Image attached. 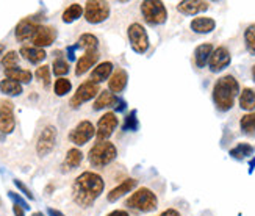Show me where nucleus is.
<instances>
[{"instance_id": "obj_30", "label": "nucleus", "mask_w": 255, "mask_h": 216, "mask_svg": "<svg viewBox=\"0 0 255 216\" xmlns=\"http://www.w3.org/2000/svg\"><path fill=\"white\" fill-rule=\"evenodd\" d=\"M83 13H85V8L80 3H71L63 11L61 19H63L64 24H72V22L79 20L83 16Z\"/></svg>"}, {"instance_id": "obj_12", "label": "nucleus", "mask_w": 255, "mask_h": 216, "mask_svg": "<svg viewBox=\"0 0 255 216\" xmlns=\"http://www.w3.org/2000/svg\"><path fill=\"white\" fill-rule=\"evenodd\" d=\"M16 129V118H14V104L8 99L0 102V133L9 135Z\"/></svg>"}, {"instance_id": "obj_10", "label": "nucleus", "mask_w": 255, "mask_h": 216, "mask_svg": "<svg viewBox=\"0 0 255 216\" xmlns=\"http://www.w3.org/2000/svg\"><path fill=\"white\" fill-rule=\"evenodd\" d=\"M96 136V127L91 121H80L69 132V141L75 146H85Z\"/></svg>"}, {"instance_id": "obj_4", "label": "nucleus", "mask_w": 255, "mask_h": 216, "mask_svg": "<svg viewBox=\"0 0 255 216\" xmlns=\"http://www.w3.org/2000/svg\"><path fill=\"white\" fill-rule=\"evenodd\" d=\"M118 157V149L112 141H97L90 152H88V162L93 168H105L113 163Z\"/></svg>"}, {"instance_id": "obj_34", "label": "nucleus", "mask_w": 255, "mask_h": 216, "mask_svg": "<svg viewBox=\"0 0 255 216\" xmlns=\"http://www.w3.org/2000/svg\"><path fill=\"white\" fill-rule=\"evenodd\" d=\"M71 89H72V83H71L69 78H66V77L57 78L55 83H53V93L57 94L58 97H63L68 93H71Z\"/></svg>"}, {"instance_id": "obj_31", "label": "nucleus", "mask_w": 255, "mask_h": 216, "mask_svg": "<svg viewBox=\"0 0 255 216\" xmlns=\"http://www.w3.org/2000/svg\"><path fill=\"white\" fill-rule=\"evenodd\" d=\"M77 47L85 49V52L97 49L99 47V39H97L96 35H93V33H83V35L79 38V41H77Z\"/></svg>"}, {"instance_id": "obj_2", "label": "nucleus", "mask_w": 255, "mask_h": 216, "mask_svg": "<svg viewBox=\"0 0 255 216\" xmlns=\"http://www.w3.org/2000/svg\"><path fill=\"white\" fill-rule=\"evenodd\" d=\"M240 83L234 75H224L216 80L213 86V104L219 111H230L235 105V100L240 96Z\"/></svg>"}, {"instance_id": "obj_39", "label": "nucleus", "mask_w": 255, "mask_h": 216, "mask_svg": "<svg viewBox=\"0 0 255 216\" xmlns=\"http://www.w3.org/2000/svg\"><path fill=\"white\" fill-rule=\"evenodd\" d=\"M13 184H14V187L22 193V195H24L27 199H30V201H35V195H33V193H31V190L24 184V182H22V180H19V179H14L13 180Z\"/></svg>"}, {"instance_id": "obj_13", "label": "nucleus", "mask_w": 255, "mask_h": 216, "mask_svg": "<svg viewBox=\"0 0 255 216\" xmlns=\"http://www.w3.org/2000/svg\"><path fill=\"white\" fill-rule=\"evenodd\" d=\"M58 36V31L55 27H50V25H42L39 24L35 35L31 38V42H33V47H38V49H46L49 45H52L55 42Z\"/></svg>"}, {"instance_id": "obj_36", "label": "nucleus", "mask_w": 255, "mask_h": 216, "mask_svg": "<svg viewBox=\"0 0 255 216\" xmlns=\"http://www.w3.org/2000/svg\"><path fill=\"white\" fill-rule=\"evenodd\" d=\"M139 129V121H138V111L131 110L128 115L124 118V124H123V130L124 132H138Z\"/></svg>"}, {"instance_id": "obj_5", "label": "nucleus", "mask_w": 255, "mask_h": 216, "mask_svg": "<svg viewBox=\"0 0 255 216\" xmlns=\"http://www.w3.org/2000/svg\"><path fill=\"white\" fill-rule=\"evenodd\" d=\"M139 9L149 25H163L168 20V9L160 0H144L141 2Z\"/></svg>"}, {"instance_id": "obj_7", "label": "nucleus", "mask_w": 255, "mask_h": 216, "mask_svg": "<svg viewBox=\"0 0 255 216\" xmlns=\"http://www.w3.org/2000/svg\"><path fill=\"white\" fill-rule=\"evenodd\" d=\"M110 13H112V9H110L108 2H102V0H90V2L85 3L83 16L88 24H93V25L102 24V22H105L110 17Z\"/></svg>"}, {"instance_id": "obj_16", "label": "nucleus", "mask_w": 255, "mask_h": 216, "mask_svg": "<svg viewBox=\"0 0 255 216\" xmlns=\"http://www.w3.org/2000/svg\"><path fill=\"white\" fill-rule=\"evenodd\" d=\"M101 58V53H99L97 49L93 50H86L79 60H77V66H75V75L82 77L83 74H86L91 67L96 66V63Z\"/></svg>"}, {"instance_id": "obj_9", "label": "nucleus", "mask_w": 255, "mask_h": 216, "mask_svg": "<svg viewBox=\"0 0 255 216\" xmlns=\"http://www.w3.org/2000/svg\"><path fill=\"white\" fill-rule=\"evenodd\" d=\"M57 136H58V130L55 126L49 124L42 129V132L38 136V141H36V154L38 157H46L49 155L53 149H55V144H57Z\"/></svg>"}, {"instance_id": "obj_25", "label": "nucleus", "mask_w": 255, "mask_h": 216, "mask_svg": "<svg viewBox=\"0 0 255 216\" xmlns=\"http://www.w3.org/2000/svg\"><path fill=\"white\" fill-rule=\"evenodd\" d=\"M83 162V152L80 149H77V147H72L68 152H66V157H64V162L61 165L63 168V173L66 171H74L77 169Z\"/></svg>"}, {"instance_id": "obj_21", "label": "nucleus", "mask_w": 255, "mask_h": 216, "mask_svg": "<svg viewBox=\"0 0 255 216\" xmlns=\"http://www.w3.org/2000/svg\"><path fill=\"white\" fill-rule=\"evenodd\" d=\"M118 99H119V96L113 94L112 91H108V89H104L96 97L94 104H93V110L94 111H101V110H105V108H115L116 104H118Z\"/></svg>"}, {"instance_id": "obj_24", "label": "nucleus", "mask_w": 255, "mask_h": 216, "mask_svg": "<svg viewBox=\"0 0 255 216\" xmlns=\"http://www.w3.org/2000/svg\"><path fill=\"white\" fill-rule=\"evenodd\" d=\"M190 28L197 35H208L216 28V20L213 17H194L190 24Z\"/></svg>"}, {"instance_id": "obj_43", "label": "nucleus", "mask_w": 255, "mask_h": 216, "mask_svg": "<svg viewBox=\"0 0 255 216\" xmlns=\"http://www.w3.org/2000/svg\"><path fill=\"white\" fill-rule=\"evenodd\" d=\"M158 216H182L179 210H175V209H168V210H164L161 212Z\"/></svg>"}, {"instance_id": "obj_48", "label": "nucleus", "mask_w": 255, "mask_h": 216, "mask_svg": "<svg viewBox=\"0 0 255 216\" xmlns=\"http://www.w3.org/2000/svg\"><path fill=\"white\" fill-rule=\"evenodd\" d=\"M5 55V44L0 42V56H3Z\"/></svg>"}, {"instance_id": "obj_33", "label": "nucleus", "mask_w": 255, "mask_h": 216, "mask_svg": "<svg viewBox=\"0 0 255 216\" xmlns=\"http://www.w3.org/2000/svg\"><path fill=\"white\" fill-rule=\"evenodd\" d=\"M0 66L3 67V71H8V69H13V67H17L19 66V53L16 50H8L2 56V60H0Z\"/></svg>"}, {"instance_id": "obj_45", "label": "nucleus", "mask_w": 255, "mask_h": 216, "mask_svg": "<svg viewBox=\"0 0 255 216\" xmlns=\"http://www.w3.org/2000/svg\"><path fill=\"white\" fill-rule=\"evenodd\" d=\"M107 216H130V215L126 210H113V212H110Z\"/></svg>"}, {"instance_id": "obj_27", "label": "nucleus", "mask_w": 255, "mask_h": 216, "mask_svg": "<svg viewBox=\"0 0 255 216\" xmlns=\"http://www.w3.org/2000/svg\"><path fill=\"white\" fill-rule=\"evenodd\" d=\"M254 152H255L254 146H251L249 143H238L235 147H232L229 151V155L237 162H243V160H246V158L252 157Z\"/></svg>"}, {"instance_id": "obj_1", "label": "nucleus", "mask_w": 255, "mask_h": 216, "mask_svg": "<svg viewBox=\"0 0 255 216\" xmlns=\"http://www.w3.org/2000/svg\"><path fill=\"white\" fill-rule=\"evenodd\" d=\"M105 182L101 174L94 171H85L74 180L72 199L79 207L90 209L93 204L102 196Z\"/></svg>"}, {"instance_id": "obj_26", "label": "nucleus", "mask_w": 255, "mask_h": 216, "mask_svg": "<svg viewBox=\"0 0 255 216\" xmlns=\"http://www.w3.org/2000/svg\"><path fill=\"white\" fill-rule=\"evenodd\" d=\"M5 72V78H9V80H14L20 85H27L33 80V72L30 69H22V67H13V69L3 71Z\"/></svg>"}, {"instance_id": "obj_37", "label": "nucleus", "mask_w": 255, "mask_h": 216, "mask_svg": "<svg viewBox=\"0 0 255 216\" xmlns=\"http://www.w3.org/2000/svg\"><path fill=\"white\" fill-rule=\"evenodd\" d=\"M50 74H52V69H50V66H47V64L39 66L38 69L35 71V77L38 78V80L42 82L44 88L50 86Z\"/></svg>"}, {"instance_id": "obj_32", "label": "nucleus", "mask_w": 255, "mask_h": 216, "mask_svg": "<svg viewBox=\"0 0 255 216\" xmlns=\"http://www.w3.org/2000/svg\"><path fill=\"white\" fill-rule=\"evenodd\" d=\"M240 129L245 135H255V113H246L240 119Z\"/></svg>"}, {"instance_id": "obj_6", "label": "nucleus", "mask_w": 255, "mask_h": 216, "mask_svg": "<svg viewBox=\"0 0 255 216\" xmlns=\"http://www.w3.org/2000/svg\"><path fill=\"white\" fill-rule=\"evenodd\" d=\"M127 36H128V42L133 52H136L139 55L146 53L150 47L149 42V35L144 25H141L139 22H133V24L128 25L127 28Z\"/></svg>"}, {"instance_id": "obj_46", "label": "nucleus", "mask_w": 255, "mask_h": 216, "mask_svg": "<svg viewBox=\"0 0 255 216\" xmlns=\"http://www.w3.org/2000/svg\"><path fill=\"white\" fill-rule=\"evenodd\" d=\"M47 215H49V216H66L63 212H60V210H57V209H52V207L47 209Z\"/></svg>"}, {"instance_id": "obj_3", "label": "nucleus", "mask_w": 255, "mask_h": 216, "mask_svg": "<svg viewBox=\"0 0 255 216\" xmlns=\"http://www.w3.org/2000/svg\"><path fill=\"white\" fill-rule=\"evenodd\" d=\"M126 206L128 209L138 210L142 213H150L153 210H157L158 207V196L150 188L141 187L138 190H135L131 195L127 198Z\"/></svg>"}, {"instance_id": "obj_23", "label": "nucleus", "mask_w": 255, "mask_h": 216, "mask_svg": "<svg viewBox=\"0 0 255 216\" xmlns=\"http://www.w3.org/2000/svg\"><path fill=\"white\" fill-rule=\"evenodd\" d=\"M215 47L212 42H204V44H199L197 47L194 49V63L199 69H204V67L208 64L210 61V56H212Z\"/></svg>"}, {"instance_id": "obj_40", "label": "nucleus", "mask_w": 255, "mask_h": 216, "mask_svg": "<svg viewBox=\"0 0 255 216\" xmlns=\"http://www.w3.org/2000/svg\"><path fill=\"white\" fill-rule=\"evenodd\" d=\"M8 198L13 201L16 206H20L24 210H30V206H28V202L22 198L19 193H14V191H8Z\"/></svg>"}, {"instance_id": "obj_22", "label": "nucleus", "mask_w": 255, "mask_h": 216, "mask_svg": "<svg viewBox=\"0 0 255 216\" xmlns=\"http://www.w3.org/2000/svg\"><path fill=\"white\" fill-rule=\"evenodd\" d=\"M19 55L22 56L24 60H27L31 64H39L44 60L47 58V53L44 49H38V47H33V45H22Z\"/></svg>"}, {"instance_id": "obj_47", "label": "nucleus", "mask_w": 255, "mask_h": 216, "mask_svg": "<svg viewBox=\"0 0 255 216\" xmlns=\"http://www.w3.org/2000/svg\"><path fill=\"white\" fill-rule=\"evenodd\" d=\"M254 169H255V157H252V160H251V163H249V174L254 173Z\"/></svg>"}, {"instance_id": "obj_18", "label": "nucleus", "mask_w": 255, "mask_h": 216, "mask_svg": "<svg viewBox=\"0 0 255 216\" xmlns=\"http://www.w3.org/2000/svg\"><path fill=\"white\" fill-rule=\"evenodd\" d=\"M127 83H128V74L124 67H118L115 69L113 75L110 77L108 80V91H112L113 94H119L123 93V91L127 88Z\"/></svg>"}, {"instance_id": "obj_38", "label": "nucleus", "mask_w": 255, "mask_h": 216, "mask_svg": "<svg viewBox=\"0 0 255 216\" xmlns=\"http://www.w3.org/2000/svg\"><path fill=\"white\" fill-rule=\"evenodd\" d=\"M245 44L251 55H255V24L249 25L245 30Z\"/></svg>"}, {"instance_id": "obj_41", "label": "nucleus", "mask_w": 255, "mask_h": 216, "mask_svg": "<svg viewBox=\"0 0 255 216\" xmlns=\"http://www.w3.org/2000/svg\"><path fill=\"white\" fill-rule=\"evenodd\" d=\"M127 110V102L123 99V97H119L118 99V104H116V107H115V111L116 113H124Z\"/></svg>"}, {"instance_id": "obj_15", "label": "nucleus", "mask_w": 255, "mask_h": 216, "mask_svg": "<svg viewBox=\"0 0 255 216\" xmlns=\"http://www.w3.org/2000/svg\"><path fill=\"white\" fill-rule=\"evenodd\" d=\"M38 17H25L22 19L19 24L16 25V30H14V36L19 42H27V41H31L33 35H35V31L38 28Z\"/></svg>"}, {"instance_id": "obj_28", "label": "nucleus", "mask_w": 255, "mask_h": 216, "mask_svg": "<svg viewBox=\"0 0 255 216\" xmlns=\"http://www.w3.org/2000/svg\"><path fill=\"white\" fill-rule=\"evenodd\" d=\"M238 102H240L241 110H245L248 113H254V110H255V91L252 88H245L240 93Z\"/></svg>"}, {"instance_id": "obj_11", "label": "nucleus", "mask_w": 255, "mask_h": 216, "mask_svg": "<svg viewBox=\"0 0 255 216\" xmlns=\"http://www.w3.org/2000/svg\"><path fill=\"white\" fill-rule=\"evenodd\" d=\"M118 126H119V119L116 116V113L108 111L105 115H102L101 119L97 121V127H96L97 141H108L110 136L118 129Z\"/></svg>"}, {"instance_id": "obj_17", "label": "nucleus", "mask_w": 255, "mask_h": 216, "mask_svg": "<svg viewBox=\"0 0 255 216\" xmlns=\"http://www.w3.org/2000/svg\"><path fill=\"white\" fill-rule=\"evenodd\" d=\"M210 8V3L205 0H183L177 3V11L183 16H197Z\"/></svg>"}, {"instance_id": "obj_42", "label": "nucleus", "mask_w": 255, "mask_h": 216, "mask_svg": "<svg viewBox=\"0 0 255 216\" xmlns=\"http://www.w3.org/2000/svg\"><path fill=\"white\" fill-rule=\"evenodd\" d=\"M79 49L77 47V44H74V45H69L68 49H66V53H68V60L69 61H75V50Z\"/></svg>"}, {"instance_id": "obj_50", "label": "nucleus", "mask_w": 255, "mask_h": 216, "mask_svg": "<svg viewBox=\"0 0 255 216\" xmlns=\"http://www.w3.org/2000/svg\"><path fill=\"white\" fill-rule=\"evenodd\" d=\"M252 78H254V82H255V66L252 67Z\"/></svg>"}, {"instance_id": "obj_8", "label": "nucleus", "mask_w": 255, "mask_h": 216, "mask_svg": "<svg viewBox=\"0 0 255 216\" xmlns=\"http://www.w3.org/2000/svg\"><path fill=\"white\" fill-rule=\"evenodd\" d=\"M99 93H101V88H99V85L91 82V80H86L79 88H77V91L69 100V105H71V108L77 110V108H80L83 104H86V102L96 99L99 96Z\"/></svg>"}, {"instance_id": "obj_51", "label": "nucleus", "mask_w": 255, "mask_h": 216, "mask_svg": "<svg viewBox=\"0 0 255 216\" xmlns=\"http://www.w3.org/2000/svg\"><path fill=\"white\" fill-rule=\"evenodd\" d=\"M0 206H2V201H0Z\"/></svg>"}, {"instance_id": "obj_35", "label": "nucleus", "mask_w": 255, "mask_h": 216, "mask_svg": "<svg viewBox=\"0 0 255 216\" xmlns=\"http://www.w3.org/2000/svg\"><path fill=\"white\" fill-rule=\"evenodd\" d=\"M69 71H71V64L66 61L64 58H55L53 60V64H52V74L55 75V77H58V78H61V77H64L66 74H69Z\"/></svg>"}, {"instance_id": "obj_29", "label": "nucleus", "mask_w": 255, "mask_h": 216, "mask_svg": "<svg viewBox=\"0 0 255 216\" xmlns=\"http://www.w3.org/2000/svg\"><path fill=\"white\" fill-rule=\"evenodd\" d=\"M0 93L8 96V97H16V96H20L22 93H24V88H22L20 83H17L14 80L3 78V80H0Z\"/></svg>"}, {"instance_id": "obj_14", "label": "nucleus", "mask_w": 255, "mask_h": 216, "mask_svg": "<svg viewBox=\"0 0 255 216\" xmlns=\"http://www.w3.org/2000/svg\"><path fill=\"white\" fill-rule=\"evenodd\" d=\"M230 63H232V55L229 49L224 47V45H219V47H215L212 56H210L208 69L213 74H218V72H223L226 67H229Z\"/></svg>"}, {"instance_id": "obj_49", "label": "nucleus", "mask_w": 255, "mask_h": 216, "mask_svg": "<svg viewBox=\"0 0 255 216\" xmlns=\"http://www.w3.org/2000/svg\"><path fill=\"white\" fill-rule=\"evenodd\" d=\"M31 216H46V215H44L42 212H35V213H33Z\"/></svg>"}, {"instance_id": "obj_20", "label": "nucleus", "mask_w": 255, "mask_h": 216, "mask_svg": "<svg viewBox=\"0 0 255 216\" xmlns=\"http://www.w3.org/2000/svg\"><path fill=\"white\" fill-rule=\"evenodd\" d=\"M138 187V180L136 179H126L123 180L121 184L113 188L112 191L107 195V201L108 202H116L118 199H121L123 196H126L127 193H133L135 191V188Z\"/></svg>"}, {"instance_id": "obj_44", "label": "nucleus", "mask_w": 255, "mask_h": 216, "mask_svg": "<svg viewBox=\"0 0 255 216\" xmlns=\"http://www.w3.org/2000/svg\"><path fill=\"white\" fill-rule=\"evenodd\" d=\"M13 213H14V216H25V210L22 209L20 206H13Z\"/></svg>"}, {"instance_id": "obj_19", "label": "nucleus", "mask_w": 255, "mask_h": 216, "mask_svg": "<svg viewBox=\"0 0 255 216\" xmlns=\"http://www.w3.org/2000/svg\"><path fill=\"white\" fill-rule=\"evenodd\" d=\"M115 72V64L112 61H102L99 63L94 69L91 71L90 74V80L94 82V83H104L107 80H110V77L113 75Z\"/></svg>"}]
</instances>
